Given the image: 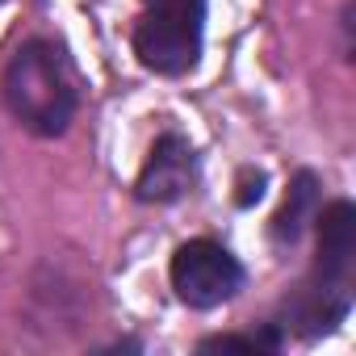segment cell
<instances>
[{
    "mask_svg": "<svg viewBox=\"0 0 356 356\" xmlns=\"http://www.w3.org/2000/svg\"><path fill=\"white\" fill-rule=\"evenodd\" d=\"M0 92H5V105L17 118V126H26L30 134H42V138L63 134L76 118L72 67H67L63 51L55 42H42V38L26 42L9 59Z\"/></svg>",
    "mask_w": 356,
    "mask_h": 356,
    "instance_id": "6da1fadb",
    "label": "cell"
},
{
    "mask_svg": "<svg viewBox=\"0 0 356 356\" xmlns=\"http://www.w3.org/2000/svg\"><path fill=\"white\" fill-rule=\"evenodd\" d=\"M206 0H143L134 26V55L159 76H185L202 59Z\"/></svg>",
    "mask_w": 356,
    "mask_h": 356,
    "instance_id": "7a4b0ae2",
    "label": "cell"
},
{
    "mask_svg": "<svg viewBox=\"0 0 356 356\" xmlns=\"http://www.w3.org/2000/svg\"><path fill=\"white\" fill-rule=\"evenodd\" d=\"M168 273H172L176 298H181L185 306H193V310L222 306L243 285L239 260L222 243H214V239H189V243H181V248H176V256H172V268Z\"/></svg>",
    "mask_w": 356,
    "mask_h": 356,
    "instance_id": "3957f363",
    "label": "cell"
},
{
    "mask_svg": "<svg viewBox=\"0 0 356 356\" xmlns=\"http://www.w3.org/2000/svg\"><path fill=\"white\" fill-rule=\"evenodd\" d=\"M193 181H197V155H193L189 138H181L176 130L159 134L138 172V197L143 202H176L189 193Z\"/></svg>",
    "mask_w": 356,
    "mask_h": 356,
    "instance_id": "277c9868",
    "label": "cell"
},
{
    "mask_svg": "<svg viewBox=\"0 0 356 356\" xmlns=\"http://www.w3.org/2000/svg\"><path fill=\"white\" fill-rule=\"evenodd\" d=\"M314 214H318V181L310 172H298L293 176V185H289V193H285V206H281V214L273 218V239L285 248H293L298 239H302V231H306V222H314Z\"/></svg>",
    "mask_w": 356,
    "mask_h": 356,
    "instance_id": "5b68a950",
    "label": "cell"
},
{
    "mask_svg": "<svg viewBox=\"0 0 356 356\" xmlns=\"http://www.w3.org/2000/svg\"><path fill=\"white\" fill-rule=\"evenodd\" d=\"M277 331H264V335H218V339H206L202 352H260V348H277Z\"/></svg>",
    "mask_w": 356,
    "mask_h": 356,
    "instance_id": "8992f818",
    "label": "cell"
},
{
    "mask_svg": "<svg viewBox=\"0 0 356 356\" xmlns=\"http://www.w3.org/2000/svg\"><path fill=\"white\" fill-rule=\"evenodd\" d=\"M0 5H5V0H0Z\"/></svg>",
    "mask_w": 356,
    "mask_h": 356,
    "instance_id": "52a82bcc",
    "label": "cell"
}]
</instances>
